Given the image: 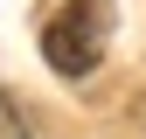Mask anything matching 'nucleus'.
I'll return each mask as SVG.
<instances>
[{
  "label": "nucleus",
  "instance_id": "nucleus-1",
  "mask_svg": "<svg viewBox=\"0 0 146 139\" xmlns=\"http://www.w3.org/2000/svg\"><path fill=\"white\" fill-rule=\"evenodd\" d=\"M104 35H111V7L104 0H70L42 28V56H49L56 77H90L98 56H104Z\"/></svg>",
  "mask_w": 146,
  "mask_h": 139
},
{
  "label": "nucleus",
  "instance_id": "nucleus-2",
  "mask_svg": "<svg viewBox=\"0 0 146 139\" xmlns=\"http://www.w3.org/2000/svg\"><path fill=\"white\" fill-rule=\"evenodd\" d=\"M0 139H35V125L14 111V97H7V91H0Z\"/></svg>",
  "mask_w": 146,
  "mask_h": 139
},
{
  "label": "nucleus",
  "instance_id": "nucleus-3",
  "mask_svg": "<svg viewBox=\"0 0 146 139\" xmlns=\"http://www.w3.org/2000/svg\"><path fill=\"white\" fill-rule=\"evenodd\" d=\"M139 118H146V104H139Z\"/></svg>",
  "mask_w": 146,
  "mask_h": 139
}]
</instances>
